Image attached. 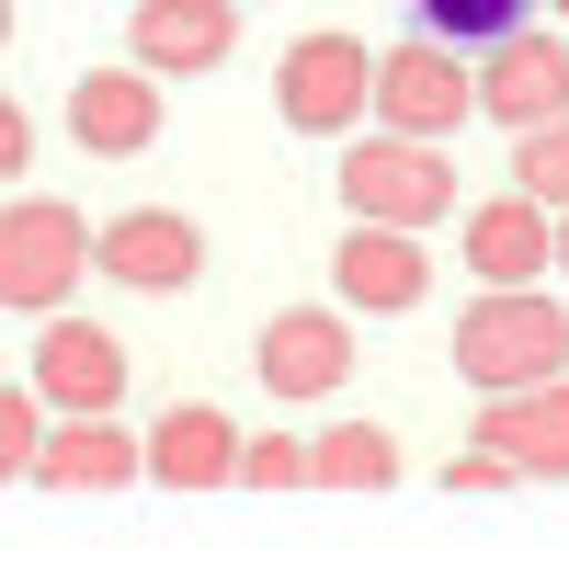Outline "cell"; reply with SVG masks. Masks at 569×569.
<instances>
[{"label":"cell","instance_id":"cell-9","mask_svg":"<svg viewBox=\"0 0 569 569\" xmlns=\"http://www.w3.org/2000/svg\"><path fill=\"white\" fill-rule=\"evenodd\" d=\"M91 273L137 284V297H182V284L206 273V240H194V217H171V206H126L114 228H91Z\"/></svg>","mask_w":569,"mask_h":569},{"label":"cell","instance_id":"cell-26","mask_svg":"<svg viewBox=\"0 0 569 569\" xmlns=\"http://www.w3.org/2000/svg\"><path fill=\"white\" fill-rule=\"evenodd\" d=\"M536 12H558V23H569V0H536Z\"/></svg>","mask_w":569,"mask_h":569},{"label":"cell","instance_id":"cell-13","mask_svg":"<svg viewBox=\"0 0 569 569\" xmlns=\"http://www.w3.org/2000/svg\"><path fill=\"white\" fill-rule=\"evenodd\" d=\"M353 376V308H273L262 319V388L273 399H342Z\"/></svg>","mask_w":569,"mask_h":569},{"label":"cell","instance_id":"cell-15","mask_svg":"<svg viewBox=\"0 0 569 569\" xmlns=\"http://www.w3.org/2000/svg\"><path fill=\"white\" fill-rule=\"evenodd\" d=\"M69 137L91 160H137V149H160V80L149 69H91L69 91Z\"/></svg>","mask_w":569,"mask_h":569},{"label":"cell","instance_id":"cell-12","mask_svg":"<svg viewBox=\"0 0 569 569\" xmlns=\"http://www.w3.org/2000/svg\"><path fill=\"white\" fill-rule=\"evenodd\" d=\"M228 46H240V0H137V12H126V58L149 80L228 69Z\"/></svg>","mask_w":569,"mask_h":569},{"label":"cell","instance_id":"cell-16","mask_svg":"<svg viewBox=\"0 0 569 569\" xmlns=\"http://www.w3.org/2000/svg\"><path fill=\"white\" fill-rule=\"evenodd\" d=\"M558 251H547V206L536 194H490V206H467V273L479 284H536Z\"/></svg>","mask_w":569,"mask_h":569},{"label":"cell","instance_id":"cell-1","mask_svg":"<svg viewBox=\"0 0 569 569\" xmlns=\"http://www.w3.org/2000/svg\"><path fill=\"white\" fill-rule=\"evenodd\" d=\"M456 376L467 388H536V376H569V308L536 297V284H479L456 308Z\"/></svg>","mask_w":569,"mask_h":569},{"label":"cell","instance_id":"cell-7","mask_svg":"<svg viewBox=\"0 0 569 569\" xmlns=\"http://www.w3.org/2000/svg\"><path fill=\"white\" fill-rule=\"evenodd\" d=\"M23 479L103 501V490H137V479H149V456H137V433H126L114 410H46V433H34V467H23Z\"/></svg>","mask_w":569,"mask_h":569},{"label":"cell","instance_id":"cell-8","mask_svg":"<svg viewBox=\"0 0 569 569\" xmlns=\"http://www.w3.org/2000/svg\"><path fill=\"white\" fill-rule=\"evenodd\" d=\"M23 388H34L46 410H114V399H126V342H114L103 319H80V308H46Z\"/></svg>","mask_w":569,"mask_h":569},{"label":"cell","instance_id":"cell-3","mask_svg":"<svg viewBox=\"0 0 569 569\" xmlns=\"http://www.w3.org/2000/svg\"><path fill=\"white\" fill-rule=\"evenodd\" d=\"M365 114H388V137H445L479 114V80H467V46H445V34H399L388 58H376V80H365Z\"/></svg>","mask_w":569,"mask_h":569},{"label":"cell","instance_id":"cell-18","mask_svg":"<svg viewBox=\"0 0 569 569\" xmlns=\"http://www.w3.org/2000/svg\"><path fill=\"white\" fill-rule=\"evenodd\" d=\"M512 23H536V0H421V34H445V46H501Z\"/></svg>","mask_w":569,"mask_h":569},{"label":"cell","instance_id":"cell-20","mask_svg":"<svg viewBox=\"0 0 569 569\" xmlns=\"http://www.w3.org/2000/svg\"><path fill=\"white\" fill-rule=\"evenodd\" d=\"M240 479L251 490H308V445L297 433H240Z\"/></svg>","mask_w":569,"mask_h":569},{"label":"cell","instance_id":"cell-21","mask_svg":"<svg viewBox=\"0 0 569 569\" xmlns=\"http://www.w3.org/2000/svg\"><path fill=\"white\" fill-rule=\"evenodd\" d=\"M34 433H46V399H34V388H0V479H23V467H34Z\"/></svg>","mask_w":569,"mask_h":569},{"label":"cell","instance_id":"cell-24","mask_svg":"<svg viewBox=\"0 0 569 569\" xmlns=\"http://www.w3.org/2000/svg\"><path fill=\"white\" fill-rule=\"evenodd\" d=\"M547 251H558V262H547V273H569V206H558V217H547Z\"/></svg>","mask_w":569,"mask_h":569},{"label":"cell","instance_id":"cell-22","mask_svg":"<svg viewBox=\"0 0 569 569\" xmlns=\"http://www.w3.org/2000/svg\"><path fill=\"white\" fill-rule=\"evenodd\" d=\"M445 490H456V501H490V490H512V467H501L490 445H467V456L445 467Z\"/></svg>","mask_w":569,"mask_h":569},{"label":"cell","instance_id":"cell-25","mask_svg":"<svg viewBox=\"0 0 569 569\" xmlns=\"http://www.w3.org/2000/svg\"><path fill=\"white\" fill-rule=\"evenodd\" d=\"M0 46H12V0H0Z\"/></svg>","mask_w":569,"mask_h":569},{"label":"cell","instance_id":"cell-2","mask_svg":"<svg viewBox=\"0 0 569 569\" xmlns=\"http://www.w3.org/2000/svg\"><path fill=\"white\" fill-rule=\"evenodd\" d=\"M80 273H91V217L58 206V194H12L0 206V308H69L80 297Z\"/></svg>","mask_w":569,"mask_h":569},{"label":"cell","instance_id":"cell-14","mask_svg":"<svg viewBox=\"0 0 569 569\" xmlns=\"http://www.w3.org/2000/svg\"><path fill=\"white\" fill-rule=\"evenodd\" d=\"M137 456H149L160 490H228L240 479V421H228L217 399H171L149 433H137Z\"/></svg>","mask_w":569,"mask_h":569},{"label":"cell","instance_id":"cell-23","mask_svg":"<svg viewBox=\"0 0 569 569\" xmlns=\"http://www.w3.org/2000/svg\"><path fill=\"white\" fill-rule=\"evenodd\" d=\"M23 160H34V114H23V103H12V91H0V182H12V171H23Z\"/></svg>","mask_w":569,"mask_h":569},{"label":"cell","instance_id":"cell-4","mask_svg":"<svg viewBox=\"0 0 569 569\" xmlns=\"http://www.w3.org/2000/svg\"><path fill=\"white\" fill-rule=\"evenodd\" d=\"M342 206L376 228H433L456 217V160L433 137H353L342 149Z\"/></svg>","mask_w":569,"mask_h":569},{"label":"cell","instance_id":"cell-17","mask_svg":"<svg viewBox=\"0 0 569 569\" xmlns=\"http://www.w3.org/2000/svg\"><path fill=\"white\" fill-rule=\"evenodd\" d=\"M308 490H399V433H376V421L319 433L308 445Z\"/></svg>","mask_w":569,"mask_h":569},{"label":"cell","instance_id":"cell-6","mask_svg":"<svg viewBox=\"0 0 569 569\" xmlns=\"http://www.w3.org/2000/svg\"><path fill=\"white\" fill-rule=\"evenodd\" d=\"M467 80H479V114L490 126H547V114H569V34H536V23H512L501 46H479L467 58Z\"/></svg>","mask_w":569,"mask_h":569},{"label":"cell","instance_id":"cell-11","mask_svg":"<svg viewBox=\"0 0 569 569\" xmlns=\"http://www.w3.org/2000/svg\"><path fill=\"white\" fill-rule=\"evenodd\" d=\"M512 479H569V376H536V388H490L479 421H467Z\"/></svg>","mask_w":569,"mask_h":569},{"label":"cell","instance_id":"cell-19","mask_svg":"<svg viewBox=\"0 0 569 569\" xmlns=\"http://www.w3.org/2000/svg\"><path fill=\"white\" fill-rule=\"evenodd\" d=\"M512 194H536L547 217L569 206V114H547V126H525V149H512Z\"/></svg>","mask_w":569,"mask_h":569},{"label":"cell","instance_id":"cell-5","mask_svg":"<svg viewBox=\"0 0 569 569\" xmlns=\"http://www.w3.org/2000/svg\"><path fill=\"white\" fill-rule=\"evenodd\" d=\"M365 80H376V58L353 34H297L284 69H273V114L297 137H353L365 126Z\"/></svg>","mask_w":569,"mask_h":569},{"label":"cell","instance_id":"cell-10","mask_svg":"<svg viewBox=\"0 0 569 569\" xmlns=\"http://www.w3.org/2000/svg\"><path fill=\"white\" fill-rule=\"evenodd\" d=\"M330 273H342V308H353V319H399V308L433 297V251H421V228H376V217L342 228Z\"/></svg>","mask_w":569,"mask_h":569}]
</instances>
